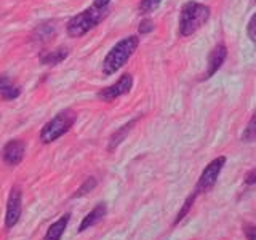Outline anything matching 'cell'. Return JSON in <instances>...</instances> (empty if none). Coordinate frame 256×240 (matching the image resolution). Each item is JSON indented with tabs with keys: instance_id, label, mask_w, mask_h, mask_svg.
<instances>
[{
	"instance_id": "6da1fadb",
	"label": "cell",
	"mask_w": 256,
	"mask_h": 240,
	"mask_svg": "<svg viewBox=\"0 0 256 240\" xmlns=\"http://www.w3.org/2000/svg\"><path fill=\"white\" fill-rule=\"evenodd\" d=\"M224 165H226V157L221 156V157L213 158L212 162L205 166V170L202 172V174H200V178H198V181L196 184L194 190H192V194L186 198V202H184V205H182V208L180 210L178 216H176L174 224H178L184 218V216L188 214V212L190 210V206L194 205L196 198L200 194H205V192H208V190H210L214 186V182H216V180H218V176H220V173H221Z\"/></svg>"
},
{
	"instance_id": "7a4b0ae2",
	"label": "cell",
	"mask_w": 256,
	"mask_h": 240,
	"mask_svg": "<svg viewBox=\"0 0 256 240\" xmlns=\"http://www.w3.org/2000/svg\"><path fill=\"white\" fill-rule=\"evenodd\" d=\"M210 20V8L198 2L184 4L180 13V34L189 37Z\"/></svg>"
},
{
	"instance_id": "3957f363",
	"label": "cell",
	"mask_w": 256,
	"mask_h": 240,
	"mask_svg": "<svg viewBox=\"0 0 256 240\" xmlns=\"http://www.w3.org/2000/svg\"><path fill=\"white\" fill-rule=\"evenodd\" d=\"M140 45V38L136 36H130L124 40H120L118 44H116L110 48V52L106 54L102 62V72L106 76H112L114 72H117L120 68L126 64V61L130 60V56L134 53V50Z\"/></svg>"
},
{
	"instance_id": "277c9868",
	"label": "cell",
	"mask_w": 256,
	"mask_h": 240,
	"mask_svg": "<svg viewBox=\"0 0 256 240\" xmlns=\"http://www.w3.org/2000/svg\"><path fill=\"white\" fill-rule=\"evenodd\" d=\"M108 16V8H98L92 5L90 8H86L85 12L76 14L68 22V34L70 37H80V36H85L88 30H92L94 26L106 18Z\"/></svg>"
},
{
	"instance_id": "5b68a950",
	"label": "cell",
	"mask_w": 256,
	"mask_h": 240,
	"mask_svg": "<svg viewBox=\"0 0 256 240\" xmlns=\"http://www.w3.org/2000/svg\"><path fill=\"white\" fill-rule=\"evenodd\" d=\"M74 122H76L74 110L72 109L61 110L58 116H54L50 122L42 128V132H40V141L44 144H50V142L56 141L70 130Z\"/></svg>"
},
{
	"instance_id": "8992f818",
	"label": "cell",
	"mask_w": 256,
	"mask_h": 240,
	"mask_svg": "<svg viewBox=\"0 0 256 240\" xmlns=\"http://www.w3.org/2000/svg\"><path fill=\"white\" fill-rule=\"evenodd\" d=\"M22 213V194L18 186H13L10 197L6 202V214H5V228L12 229L18 224Z\"/></svg>"
},
{
	"instance_id": "52a82bcc",
	"label": "cell",
	"mask_w": 256,
	"mask_h": 240,
	"mask_svg": "<svg viewBox=\"0 0 256 240\" xmlns=\"http://www.w3.org/2000/svg\"><path fill=\"white\" fill-rule=\"evenodd\" d=\"M132 86H133V77L130 74H124L114 85H110L108 88H102V90L98 93V98L106 101V102L114 101L116 98H118V96H122V94L130 92Z\"/></svg>"
},
{
	"instance_id": "ba28073f",
	"label": "cell",
	"mask_w": 256,
	"mask_h": 240,
	"mask_svg": "<svg viewBox=\"0 0 256 240\" xmlns=\"http://www.w3.org/2000/svg\"><path fill=\"white\" fill-rule=\"evenodd\" d=\"M228 56V46L224 45L222 42H220L218 45H216L213 50L210 52V54H208V61H206V72L204 76V80L213 77L216 72H218V69L222 66L224 60H226Z\"/></svg>"
},
{
	"instance_id": "9c48e42d",
	"label": "cell",
	"mask_w": 256,
	"mask_h": 240,
	"mask_svg": "<svg viewBox=\"0 0 256 240\" xmlns=\"http://www.w3.org/2000/svg\"><path fill=\"white\" fill-rule=\"evenodd\" d=\"M24 150L26 146L21 140H12L5 144L4 148V160L6 165H18L22 157H24Z\"/></svg>"
},
{
	"instance_id": "30bf717a",
	"label": "cell",
	"mask_w": 256,
	"mask_h": 240,
	"mask_svg": "<svg viewBox=\"0 0 256 240\" xmlns=\"http://www.w3.org/2000/svg\"><path fill=\"white\" fill-rule=\"evenodd\" d=\"M108 213V206L106 204H98L96 205L93 210L88 213L85 218L82 220V222H80V226H78V232H84L88 228H93L96 222H100L104 216H106Z\"/></svg>"
},
{
	"instance_id": "8fae6325",
	"label": "cell",
	"mask_w": 256,
	"mask_h": 240,
	"mask_svg": "<svg viewBox=\"0 0 256 240\" xmlns=\"http://www.w3.org/2000/svg\"><path fill=\"white\" fill-rule=\"evenodd\" d=\"M70 220V213H66V214H62L61 218L58 221H54L50 228H48L46 230V236L44 240H61L62 234H64V230H66L68 228V222Z\"/></svg>"
},
{
	"instance_id": "7c38bea8",
	"label": "cell",
	"mask_w": 256,
	"mask_h": 240,
	"mask_svg": "<svg viewBox=\"0 0 256 240\" xmlns=\"http://www.w3.org/2000/svg\"><path fill=\"white\" fill-rule=\"evenodd\" d=\"M69 54V50L66 46H60L56 48L53 52H46V53H42L40 54V62L42 64H46V66H53V64H60L61 61H64L68 58Z\"/></svg>"
},
{
	"instance_id": "4fadbf2b",
	"label": "cell",
	"mask_w": 256,
	"mask_h": 240,
	"mask_svg": "<svg viewBox=\"0 0 256 240\" xmlns=\"http://www.w3.org/2000/svg\"><path fill=\"white\" fill-rule=\"evenodd\" d=\"M21 93L20 86H14L8 77H0V98H4L6 101H12L14 98H18Z\"/></svg>"
},
{
	"instance_id": "5bb4252c",
	"label": "cell",
	"mask_w": 256,
	"mask_h": 240,
	"mask_svg": "<svg viewBox=\"0 0 256 240\" xmlns=\"http://www.w3.org/2000/svg\"><path fill=\"white\" fill-rule=\"evenodd\" d=\"M56 34V26L53 22H44L36 29L34 32V38L38 42H48L53 36Z\"/></svg>"
},
{
	"instance_id": "9a60e30c",
	"label": "cell",
	"mask_w": 256,
	"mask_h": 240,
	"mask_svg": "<svg viewBox=\"0 0 256 240\" xmlns=\"http://www.w3.org/2000/svg\"><path fill=\"white\" fill-rule=\"evenodd\" d=\"M136 120H132V122H128L126 125H124L122 128H118V130L110 136V142H109V150H114L120 142H122L125 138H126V134L128 132L132 130V126L134 125Z\"/></svg>"
},
{
	"instance_id": "2e32d148",
	"label": "cell",
	"mask_w": 256,
	"mask_h": 240,
	"mask_svg": "<svg viewBox=\"0 0 256 240\" xmlns=\"http://www.w3.org/2000/svg\"><path fill=\"white\" fill-rule=\"evenodd\" d=\"M242 141L244 142H254L256 141V112L250 118V122H248L245 126L244 134H242Z\"/></svg>"
},
{
	"instance_id": "e0dca14e",
	"label": "cell",
	"mask_w": 256,
	"mask_h": 240,
	"mask_svg": "<svg viewBox=\"0 0 256 240\" xmlns=\"http://www.w3.org/2000/svg\"><path fill=\"white\" fill-rule=\"evenodd\" d=\"M162 0H141L140 4V12L142 14H148V13H152L154 10H157L158 5Z\"/></svg>"
},
{
	"instance_id": "ac0fdd59",
	"label": "cell",
	"mask_w": 256,
	"mask_h": 240,
	"mask_svg": "<svg viewBox=\"0 0 256 240\" xmlns=\"http://www.w3.org/2000/svg\"><path fill=\"white\" fill-rule=\"evenodd\" d=\"M96 182H98V181H96V178H88V180H85V182L77 189V192L74 194V197H82V196L88 194V192L94 189Z\"/></svg>"
},
{
	"instance_id": "d6986e66",
	"label": "cell",
	"mask_w": 256,
	"mask_h": 240,
	"mask_svg": "<svg viewBox=\"0 0 256 240\" xmlns=\"http://www.w3.org/2000/svg\"><path fill=\"white\" fill-rule=\"evenodd\" d=\"M246 34L248 37L252 38V42L256 44V13L250 18V21H248V26H246Z\"/></svg>"
},
{
	"instance_id": "ffe728a7",
	"label": "cell",
	"mask_w": 256,
	"mask_h": 240,
	"mask_svg": "<svg viewBox=\"0 0 256 240\" xmlns=\"http://www.w3.org/2000/svg\"><path fill=\"white\" fill-rule=\"evenodd\" d=\"M244 234L246 240H256V226L252 222H245L244 224Z\"/></svg>"
},
{
	"instance_id": "44dd1931",
	"label": "cell",
	"mask_w": 256,
	"mask_h": 240,
	"mask_svg": "<svg viewBox=\"0 0 256 240\" xmlns=\"http://www.w3.org/2000/svg\"><path fill=\"white\" fill-rule=\"evenodd\" d=\"M152 29H154V22H152V20L144 18V20L140 22V28H138L140 34H149V32H150Z\"/></svg>"
},
{
	"instance_id": "7402d4cb",
	"label": "cell",
	"mask_w": 256,
	"mask_h": 240,
	"mask_svg": "<svg viewBox=\"0 0 256 240\" xmlns=\"http://www.w3.org/2000/svg\"><path fill=\"white\" fill-rule=\"evenodd\" d=\"M245 182L246 184H256V168L254 170H250L245 174Z\"/></svg>"
},
{
	"instance_id": "603a6c76",
	"label": "cell",
	"mask_w": 256,
	"mask_h": 240,
	"mask_svg": "<svg viewBox=\"0 0 256 240\" xmlns=\"http://www.w3.org/2000/svg\"><path fill=\"white\" fill-rule=\"evenodd\" d=\"M109 2H110V0H94L93 5L98 6V8H108Z\"/></svg>"
}]
</instances>
